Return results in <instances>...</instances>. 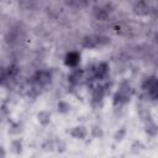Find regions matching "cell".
<instances>
[{
  "label": "cell",
  "instance_id": "obj_5",
  "mask_svg": "<svg viewBox=\"0 0 158 158\" xmlns=\"http://www.w3.org/2000/svg\"><path fill=\"white\" fill-rule=\"evenodd\" d=\"M51 120V115L47 113V111H41L38 114V121L42 125H47Z\"/></svg>",
  "mask_w": 158,
  "mask_h": 158
},
{
  "label": "cell",
  "instance_id": "obj_4",
  "mask_svg": "<svg viewBox=\"0 0 158 158\" xmlns=\"http://www.w3.org/2000/svg\"><path fill=\"white\" fill-rule=\"evenodd\" d=\"M82 76H83V71H80V69H76V71L72 72V74L69 76V82H71L72 84H77V83H79V80L82 79Z\"/></svg>",
  "mask_w": 158,
  "mask_h": 158
},
{
  "label": "cell",
  "instance_id": "obj_6",
  "mask_svg": "<svg viewBox=\"0 0 158 158\" xmlns=\"http://www.w3.org/2000/svg\"><path fill=\"white\" fill-rule=\"evenodd\" d=\"M136 9V12L137 14H141V15H145V14L148 12V5H146L143 1H140L137 4V6L135 8Z\"/></svg>",
  "mask_w": 158,
  "mask_h": 158
},
{
  "label": "cell",
  "instance_id": "obj_1",
  "mask_svg": "<svg viewBox=\"0 0 158 158\" xmlns=\"http://www.w3.org/2000/svg\"><path fill=\"white\" fill-rule=\"evenodd\" d=\"M128 100H130V85L126 84V83H124L121 89L116 93L115 96H114V104L115 105H121V104L127 103Z\"/></svg>",
  "mask_w": 158,
  "mask_h": 158
},
{
  "label": "cell",
  "instance_id": "obj_12",
  "mask_svg": "<svg viewBox=\"0 0 158 158\" xmlns=\"http://www.w3.org/2000/svg\"><path fill=\"white\" fill-rule=\"evenodd\" d=\"M64 150H66V145H64L63 142H61V146L58 145V151H59V152H63Z\"/></svg>",
  "mask_w": 158,
  "mask_h": 158
},
{
  "label": "cell",
  "instance_id": "obj_7",
  "mask_svg": "<svg viewBox=\"0 0 158 158\" xmlns=\"http://www.w3.org/2000/svg\"><path fill=\"white\" fill-rule=\"evenodd\" d=\"M69 110H71V105L67 104L66 101H59V104H58V111H59V113L66 114V113H68Z\"/></svg>",
  "mask_w": 158,
  "mask_h": 158
},
{
  "label": "cell",
  "instance_id": "obj_3",
  "mask_svg": "<svg viewBox=\"0 0 158 158\" xmlns=\"http://www.w3.org/2000/svg\"><path fill=\"white\" fill-rule=\"evenodd\" d=\"M72 136L76 137V138H84L87 136V130L83 127V126H79V127H74L73 131H72Z\"/></svg>",
  "mask_w": 158,
  "mask_h": 158
},
{
  "label": "cell",
  "instance_id": "obj_10",
  "mask_svg": "<svg viewBox=\"0 0 158 158\" xmlns=\"http://www.w3.org/2000/svg\"><path fill=\"white\" fill-rule=\"evenodd\" d=\"M125 133H126V130H125V128H121L120 131L116 132V135H115V140H116V141H121L122 138H124V136H125Z\"/></svg>",
  "mask_w": 158,
  "mask_h": 158
},
{
  "label": "cell",
  "instance_id": "obj_9",
  "mask_svg": "<svg viewBox=\"0 0 158 158\" xmlns=\"http://www.w3.org/2000/svg\"><path fill=\"white\" fill-rule=\"evenodd\" d=\"M91 133H93V136L94 137H101L103 136V131H101V128L98 127V126H94L91 128Z\"/></svg>",
  "mask_w": 158,
  "mask_h": 158
},
{
  "label": "cell",
  "instance_id": "obj_2",
  "mask_svg": "<svg viewBox=\"0 0 158 158\" xmlns=\"http://www.w3.org/2000/svg\"><path fill=\"white\" fill-rule=\"evenodd\" d=\"M80 61V54L78 52H69L66 57V64L69 67H76Z\"/></svg>",
  "mask_w": 158,
  "mask_h": 158
},
{
  "label": "cell",
  "instance_id": "obj_13",
  "mask_svg": "<svg viewBox=\"0 0 158 158\" xmlns=\"http://www.w3.org/2000/svg\"><path fill=\"white\" fill-rule=\"evenodd\" d=\"M0 156H1V157L5 156V151L3 150V147H0Z\"/></svg>",
  "mask_w": 158,
  "mask_h": 158
},
{
  "label": "cell",
  "instance_id": "obj_8",
  "mask_svg": "<svg viewBox=\"0 0 158 158\" xmlns=\"http://www.w3.org/2000/svg\"><path fill=\"white\" fill-rule=\"evenodd\" d=\"M12 148H14V151H15L16 153H20L21 150H22V145H21V142L16 140V141H14L12 142Z\"/></svg>",
  "mask_w": 158,
  "mask_h": 158
},
{
  "label": "cell",
  "instance_id": "obj_11",
  "mask_svg": "<svg viewBox=\"0 0 158 158\" xmlns=\"http://www.w3.org/2000/svg\"><path fill=\"white\" fill-rule=\"evenodd\" d=\"M147 132L150 135H156L157 133V126L153 122H151L150 126H147Z\"/></svg>",
  "mask_w": 158,
  "mask_h": 158
}]
</instances>
